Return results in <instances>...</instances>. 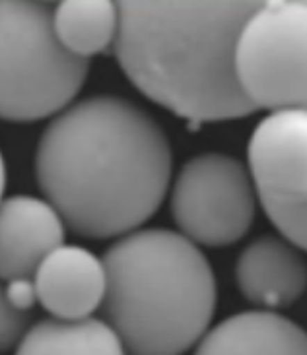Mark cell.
<instances>
[{
    "instance_id": "4fadbf2b",
    "label": "cell",
    "mask_w": 307,
    "mask_h": 355,
    "mask_svg": "<svg viewBox=\"0 0 307 355\" xmlns=\"http://www.w3.org/2000/svg\"><path fill=\"white\" fill-rule=\"evenodd\" d=\"M53 26L60 45L80 58L115 45L119 12L109 0H67L55 4Z\"/></svg>"
},
{
    "instance_id": "7c38bea8",
    "label": "cell",
    "mask_w": 307,
    "mask_h": 355,
    "mask_svg": "<svg viewBox=\"0 0 307 355\" xmlns=\"http://www.w3.org/2000/svg\"><path fill=\"white\" fill-rule=\"evenodd\" d=\"M16 355H126L121 340L97 318L41 320L28 330Z\"/></svg>"
},
{
    "instance_id": "7a4b0ae2",
    "label": "cell",
    "mask_w": 307,
    "mask_h": 355,
    "mask_svg": "<svg viewBox=\"0 0 307 355\" xmlns=\"http://www.w3.org/2000/svg\"><path fill=\"white\" fill-rule=\"evenodd\" d=\"M251 0L117 2L115 55L146 97L192 123L257 111L235 76V43L259 8Z\"/></svg>"
},
{
    "instance_id": "5bb4252c",
    "label": "cell",
    "mask_w": 307,
    "mask_h": 355,
    "mask_svg": "<svg viewBox=\"0 0 307 355\" xmlns=\"http://www.w3.org/2000/svg\"><path fill=\"white\" fill-rule=\"evenodd\" d=\"M31 313L19 311L6 297V289L0 284V354L19 344L28 334Z\"/></svg>"
},
{
    "instance_id": "9a60e30c",
    "label": "cell",
    "mask_w": 307,
    "mask_h": 355,
    "mask_svg": "<svg viewBox=\"0 0 307 355\" xmlns=\"http://www.w3.org/2000/svg\"><path fill=\"white\" fill-rule=\"evenodd\" d=\"M6 289V297L8 301L19 311H29L38 303V293H35V286H33V278L31 279H12L8 282Z\"/></svg>"
},
{
    "instance_id": "8992f818",
    "label": "cell",
    "mask_w": 307,
    "mask_h": 355,
    "mask_svg": "<svg viewBox=\"0 0 307 355\" xmlns=\"http://www.w3.org/2000/svg\"><path fill=\"white\" fill-rule=\"evenodd\" d=\"M172 214L183 237L194 245L228 247L255 220V191L241 162L208 152L189 159L175 179Z\"/></svg>"
},
{
    "instance_id": "30bf717a",
    "label": "cell",
    "mask_w": 307,
    "mask_h": 355,
    "mask_svg": "<svg viewBox=\"0 0 307 355\" xmlns=\"http://www.w3.org/2000/svg\"><path fill=\"white\" fill-rule=\"evenodd\" d=\"M235 276L243 297L253 305L265 311L288 307L306 289V260L292 243L265 235L243 249Z\"/></svg>"
},
{
    "instance_id": "6da1fadb",
    "label": "cell",
    "mask_w": 307,
    "mask_h": 355,
    "mask_svg": "<svg viewBox=\"0 0 307 355\" xmlns=\"http://www.w3.org/2000/svg\"><path fill=\"white\" fill-rule=\"evenodd\" d=\"M172 144L148 111L97 96L60 111L39 138L35 177L65 227L88 239L126 235L162 206Z\"/></svg>"
},
{
    "instance_id": "9c48e42d",
    "label": "cell",
    "mask_w": 307,
    "mask_h": 355,
    "mask_svg": "<svg viewBox=\"0 0 307 355\" xmlns=\"http://www.w3.org/2000/svg\"><path fill=\"white\" fill-rule=\"evenodd\" d=\"M38 301L58 320H80L96 311L106 295L103 262L76 245H60L33 274Z\"/></svg>"
},
{
    "instance_id": "5b68a950",
    "label": "cell",
    "mask_w": 307,
    "mask_h": 355,
    "mask_svg": "<svg viewBox=\"0 0 307 355\" xmlns=\"http://www.w3.org/2000/svg\"><path fill=\"white\" fill-rule=\"evenodd\" d=\"M307 6L304 0H270L249 16L235 43V76L255 109L306 107Z\"/></svg>"
},
{
    "instance_id": "3957f363",
    "label": "cell",
    "mask_w": 307,
    "mask_h": 355,
    "mask_svg": "<svg viewBox=\"0 0 307 355\" xmlns=\"http://www.w3.org/2000/svg\"><path fill=\"white\" fill-rule=\"evenodd\" d=\"M107 324L128 355H183L206 334L216 278L192 241L169 230L126 233L107 250Z\"/></svg>"
},
{
    "instance_id": "2e32d148",
    "label": "cell",
    "mask_w": 307,
    "mask_h": 355,
    "mask_svg": "<svg viewBox=\"0 0 307 355\" xmlns=\"http://www.w3.org/2000/svg\"><path fill=\"white\" fill-rule=\"evenodd\" d=\"M4 189H6V164H4V157L0 154V202L4 196Z\"/></svg>"
},
{
    "instance_id": "52a82bcc",
    "label": "cell",
    "mask_w": 307,
    "mask_h": 355,
    "mask_svg": "<svg viewBox=\"0 0 307 355\" xmlns=\"http://www.w3.org/2000/svg\"><path fill=\"white\" fill-rule=\"evenodd\" d=\"M306 109L274 111L251 136L249 167L259 200L298 249H306Z\"/></svg>"
},
{
    "instance_id": "8fae6325",
    "label": "cell",
    "mask_w": 307,
    "mask_h": 355,
    "mask_svg": "<svg viewBox=\"0 0 307 355\" xmlns=\"http://www.w3.org/2000/svg\"><path fill=\"white\" fill-rule=\"evenodd\" d=\"M194 355H307L306 332L270 311H251L226 318L210 330Z\"/></svg>"
},
{
    "instance_id": "ba28073f",
    "label": "cell",
    "mask_w": 307,
    "mask_h": 355,
    "mask_svg": "<svg viewBox=\"0 0 307 355\" xmlns=\"http://www.w3.org/2000/svg\"><path fill=\"white\" fill-rule=\"evenodd\" d=\"M63 241L65 223L47 200L18 194L0 202V279H31Z\"/></svg>"
},
{
    "instance_id": "277c9868",
    "label": "cell",
    "mask_w": 307,
    "mask_h": 355,
    "mask_svg": "<svg viewBox=\"0 0 307 355\" xmlns=\"http://www.w3.org/2000/svg\"><path fill=\"white\" fill-rule=\"evenodd\" d=\"M55 4L0 0V119L31 123L65 111L88 78L90 60L60 45Z\"/></svg>"
}]
</instances>
